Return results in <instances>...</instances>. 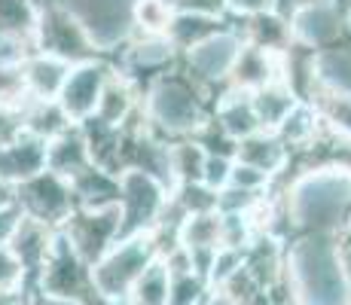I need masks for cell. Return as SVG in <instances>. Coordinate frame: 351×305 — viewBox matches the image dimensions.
<instances>
[{
    "instance_id": "cell-2",
    "label": "cell",
    "mask_w": 351,
    "mask_h": 305,
    "mask_svg": "<svg viewBox=\"0 0 351 305\" xmlns=\"http://www.w3.org/2000/svg\"><path fill=\"white\" fill-rule=\"evenodd\" d=\"M285 281L293 305H351L333 235H296L287 244Z\"/></svg>"
},
{
    "instance_id": "cell-44",
    "label": "cell",
    "mask_w": 351,
    "mask_h": 305,
    "mask_svg": "<svg viewBox=\"0 0 351 305\" xmlns=\"http://www.w3.org/2000/svg\"><path fill=\"white\" fill-rule=\"evenodd\" d=\"M19 223H22V211H19L16 202L0 205V244H10V239L19 229Z\"/></svg>"
},
{
    "instance_id": "cell-23",
    "label": "cell",
    "mask_w": 351,
    "mask_h": 305,
    "mask_svg": "<svg viewBox=\"0 0 351 305\" xmlns=\"http://www.w3.org/2000/svg\"><path fill=\"white\" fill-rule=\"evenodd\" d=\"M251 104H254L256 122H260V132H275L287 119V113L300 104V98L278 80V83H269L263 89L251 92Z\"/></svg>"
},
{
    "instance_id": "cell-28",
    "label": "cell",
    "mask_w": 351,
    "mask_h": 305,
    "mask_svg": "<svg viewBox=\"0 0 351 305\" xmlns=\"http://www.w3.org/2000/svg\"><path fill=\"white\" fill-rule=\"evenodd\" d=\"M205 162H208L205 150H202L193 138L171 141V144H168V180H171V186H180V183H202Z\"/></svg>"
},
{
    "instance_id": "cell-25",
    "label": "cell",
    "mask_w": 351,
    "mask_h": 305,
    "mask_svg": "<svg viewBox=\"0 0 351 305\" xmlns=\"http://www.w3.org/2000/svg\"><path fill=\"white\" fill-rule=\"evenodd\" d=\"M321 128L324 125H321L318 110H315L312 104H306V101H300V104L287 113V119L275 128V134H278L281 144H285L290 150V156H293V153H302L306 147H312L315 138L321 134Z\"/></svg>"
},
{
    "instance_id": "cell-3",
    "label": "cell",
    "mask_w": 351,
    "mask_h": 305,
    "mask_svg": "<svg viewBox=\"0 0 351 305\" xmlns=\"http://www.w3.org/2000/svg\"><path fill=\"white\" fill-rule=\"evenodd\" d=\"M214 98L202 86H195L184 73V67L162 73L141 95V113H144L150 132L162 141L193 138L208 119H211Z\"/></svg>"
},
{
    "instance_id": "cell-31",
    "label": "cell",
    "mask_w": 351,
    "mask_h": 305,
    "mask_svg": "<svg viewBox=\"0 0 351 305\" xmlns=\"http://www.w3.org/2000/svg\"><path fill=\"white\" fill-rule=\"evenodd\" d=\"M171 19H174L171 0H134L132 3V34L165 37Z\"/></svg>"
},
{
    "instance_id": "cell-12",
    "label": "cell",
    "mask_w": 351,
    "mask_h": 305,
    "mask_svg": "<svg viewBox=\"0 0 351 305\" xmlns=\"http://www.w3.org/2000/svg\"><path fill=\"white\" fill-rule=\"evenodd\" d=\"M113 73V61L110 58H92L83 64H73L71 73L64 80V89L58 95V107L64 110V117L80 125V122L95 117L98 98L104 92L107 77Z\"/></svg>"
},
{
    "instance_id": "cell-11",
    "label": "cell",
    "mask_w": 351,
    "mask_h": 305,
    "mask_svg": "<svg viewBox=\"0 0 351 305\" xmlns=\"http://www.w3.org/2000/svg\"><path fill=\"white\" fill-rule=\"evenodd\" d=\"M290 37L296 46H306L312 52L336 49L348 40L346 3L342 0H315L302 12L290 19Z\"/></svg>"
},
{
    "instance_id": "cell-14",
    "label": "cell",
    "mask_w": 351,
    "mask_h": 305,
    "mask_svg": "<svg viewBox=\"0 0 351 305\" xmlns=\"http://www.w3.org/2000/svg\"><path fill=\"white\" fill-rule=\"evenodd\" d=\"M281 67H285V52H266V49L241 43V52L235 58L232 73H229V89L251 95L269 83H278Z\"/></svg>"
},
{
    "instance_id": "cell-37",
    "label": "cell",
    "mask_w": 351,
    "mask_h": 305,
    "mask_svg": "<svg viewBox=\"0 0 351 305\" xmlns=\"http://www.w3.org/2000/svg\"><path fill=\"white\" fill-rule=\"evenodd\" d=\"M241 263H245V250L217 247L214 263H211V272H208V284H211V290H217L223 281H229V278L241 269Z\"/></svg>"
},
{
    "instance_id": "cell-6",
    "label": "cell",
    "mask_w": 351,
    "mask_h": 305,
    "mask_svg": "<svg viewBox=\"0 0 351 305\" xmlns=\"http://www.w3.org/2000/svg\"><path fill=\"white\" fill-rule=\"evenodd\" d=\"M171 186L147 171L119 174V239L150 235L165 214Z\"/></svg>"
},
{
    "instance_id": "cell-49",
    "label": "cell",
    "mask_w": 351,
    "mask_h": 305,
    "mask_svg": "<svg viewBox=\"0 0 351 305\" xmlns=\"http://www.w3.org/2000/svg\"><path fill=\"white\" fill-rule=\"evenodd\" d=\"M346 3V22H348V40H351V0H342Z\"/></svg>"
},
{
    "instance_id": "cell-19",
    "label": "cell",
    "mask_w": 351,
    "mask_h": 305,
    "mask_svg": "<svg viewBox=\"0 0 351 305\" xmlns=\"http://www.w3.org/2000/svg\"><path fill=\"white\" fill-rule=\"evenodd\" d=\"M22 73L31 101H58L67 73H71V64H64L62 58L46 56V52H31L22 61Z\"/></svg>"
},
{
    "instance_id": "cell-50",
    "label": "cell",
    "mask_w": 351,
    "mask_h": 305,
    "mask_svg": "<svg viewBox=\"0 0 351 305\" xmlns=\"http://www.w3.org/2000/svg\"><path fill=\"white\" fill-rule=\"evenodd\" d=\"M208 305H223V302H220V300H217V296H214V293H211V300H208Z\"/></svg>"
},
{
    "instance_id": "cell-10",
    "label": "cell",
    "mask_w": 351,
    "mask_h": 305,
    "mask_svg": "<svg viewBox=\"0 0 351 305\" xmlns=\"http://www.w3.org/2000/svg\"><path fill=\"white\" fill-rule=\"evenodd\" d=\"M12 199H16L19 211L25 217L46 223V226H52V229H62V223L77 211L71 183L52 171H43V174H37V178L19 183Z\"/></svg>"
},
{
    "instance_id": "cell-16",
    "label": "cell",
    "mask_w": 351,
    "mask_h": 305,
    "mask_svg": "<svg viewBox=\"0 0 351 305\" xmlns=\"http://www.w3.org/2000/svg\"><path fill=\"white\" fill-rule=\"evenodd\" d=\"M235 162L247 168H256L260 174H266L269 180L281 178L290 165V150L281 144V138L275 132H256L251 138L239 141L235 147Z\"/></svg>"
},
{
    "instance_id": "cell-32",
    "label": "cell",
    "mask_w": 351,
    "mask_h": 305,
    "mask_svg": "<svg viewBox=\"0 0 351 305\" xmlns=\"http://www.w3.org/2000/svg\"><path fill=\"white\" fill-rule=\"evenodd\" d=\"M168 284H171V278H168L165 266L156 260L138 278V284L132 287L125 305H168Z\"/></svg>"
},
{
    "instance_id": "cell-41",
    "label": "cell",
    "mask_w": 351,
    "mask_h": 305,
    "mask_svg": "<svg viewBox=\"0 0 351 305\" xmlns=\"http://www.w3.org/2000/svg\"><path fill=\"white\" fill-rule=\"evenodd\" d=\"M232 162L235 159H220V156H208L205 162V174H202V183L205 186H211L214 193H220V189L229 183V171H232Z\"/></svg>"
},
{
    "instance_id": "cell-38",
    "label": "cell",
    "mask_w": 351,
    "mask_h": 305,
    "mask_svg": "<svg viewBox=\"0 0 351 305\" xmlns=\"http://www.w3.org/2000/svg\"><path fill=\"white\" fill-rule=\"evenodd\" d=\"M25 269L6 244H0V293H22Z\"/></svg>"
},
{
    "instance_id": "cell-29",
    "label": "cell",
    "mask_w": 351,
    "mask_h": 305,
    "mask_svg": "<svg viewBox=\"0 0 351 305\" xmlns=\"http://www.w3.org/2000/svg\"><path fill=\"white\" fill-rule=\"evenodd\" d=\"M178 244L193 250H217L220 247V211L211 214H193L180 223Z\"/></svg>"
},
{
    "instance_id": "cell-9",
    "label": "cell",
    "mask_w": 351,
    "mask_h": 305,
    "mask_svg": "<svg viewBox=\"0 0 351 305\" xmlns=\"http://www.w3.org/2000/svg\"><path fill=\"white\" fill-rule=\"evenodd\" d=\"M40 293L58 296V300L77 302V305H92L98 300L95 287H92V269L77 256V250L71 247L62 232L56 235L52 254L46 260L43 272H40Z\"/></svg>"
},
{
    "instance_id": "cell-21",
    "label": "cell",
    "mask_w": 351,
    "mask_h": 305,
    "mask_svg": "<svg viewBox=\"0 0 351 305\" xmlns=\"http://www.w3.org/2000/svg\"><path fill=\"white\" fill-rule=\"evenodd\" d=\"M239 31L241 43L256 46V49L266 52H287L293 46V37H290V22H285L275 12H260V16L241 19L239 25H232Z\"/></svg>"
},
{
    "instance_id": "cell-24",
    "label": "cell",
    "mask_w": 351,
    "mask_h": 305,
    "mask_svg": "<svg viewBox=\"0 0 351 305\" xmlns=\"http://www.w3.org/2000/svg\"><path fill=\"white\" fill-rule=\"evenodd\" d=\"M19 119H22V132L46 141V144L56 141L58 134H64L67 128H73V122L64 117L58 101H28L19 113Z\"/></svg>"
},
{
    "instance_id": "cell-33",
    "label": "cell",
    "mask_w": 351,
    "mask_h": 305,
    "mask_svg": "<svg viewBox=\"0 0 351 305\" xmlns=\"http://www.w3.org/2000/svg\"><path fill=\"white\" fill-rule=\"evenodd\" d=\"M171 202L184 217L217 211V193L211 186H205V183H180V186H171Z\"/></svg>"
},
{
    "instance_id": "cell-1",
    "label": "cell",
    "mask_w": 351,
    "mask_h": 305,
    "mask_svg": "<svg viewBox=\"0 0 351 305\" xmlns=\"http://www.w3.org/2000/svg\"><path fill=\"white\" fill-rule=\"evenodd\" d=\"M285 202L296 235H333L351 223V174L339 168L300 171L275 195Z\"/></svg>"
},
{
    "instance_id": "cell-36",
    "label": "cell",
    "mask_w": 351,
    "mask_h": 305,
    "mask_svg": "<svg viewBox=\"0 0 351 305\" xmlns=\"http://www.w3.org/2000/svg\"><path fill=\"white\" fill-rule=\"evenodd\" d=\"M193 141L205 150V156H220V159H235V141L229 138V134L223 132V128L217 125L214 119H208L205 125L199 128V132L193 134Z\"/></svg>"
},
{
    "instance_id": "cell-34",
    "label": "cell",
    "mask_w": 351,
    "mask_h": 305,
    "mask_svg": "<svg viewBox=\"0 0 351 305\" xmlns=\"http://www.w3.org/2000/svg\"><path fill=\"white\" fill-rule=\"evenodd\" d=\"M28 89H25V73L22 64H6L0 61V110L22 113V107L28 104Z\"/></svg>"
},
{
    "instance_id": "cell-40",
    "label": "cell",
    "mask_w": 351,
    "mask_h": 305,
    "mask_svg": "<svg viewBox=\"0 0 351 305\" xmlns=\"http://www.w3.org/2000/svg\"><path fill=\"white\" fill-rule=\"evenodd\" d=\"M226 186H239V189H247V193H269L272 180L266 174H260L256 168H247L241 162H232V171H229V183Z\"/></svg>"
},
{
    "instance_id": "cell-26",
    "label": "cell",
    "mask_w": 351,
    "mask_h": 305,
    "mask_svg": "<svg viewBox=\"0 0 351 305\" xmlns=\"http://www.w3.org/2000/svg\"><path fill=\"white\" fill-rule=\"evenodd\" d=\"M312 107L318 110L321 125L327 128L330 134H336V138L351 144V95L348 92L321 86L312 98Z\"/></svg>"
},
{
    "instance_id": "cell-35",
    "label": "cell",
    "mask_w": 351,
    "mask_h": 305,
    "mask_svg": "<svg viewBox=\"0 0 351 305\" xmlns=\"http://www.w3.org/2000/svg\"><path fill=\"white\" fill-rule=\"evenodd\" d=\"M208 300H211V284L195 272L174 275L168 284V305H208Z\"/></svg>"
},
{
    "instance_id": "cell-8",
    "label": "cell",
    "mask_w": 351,
    "mask_h": 305,
    "mask_svg": "<svg viewBox=\"0 0 351 305\" xmlns=\"http://www.w3.org/2000/svg\"><path fill=\"white\" fill-rule=\"evenodd\" d=\"M62 239L77 250L86 266H95L101 256L119 241V205L113 208H77L62 223Z\"/></svg>"
},
{
    "instance_id": "cell-43",
    "label": "cell",
    "mask_w": 351,
    "mask_h": 305,
    "mask_svg": "<svg viewBox=\"0 0 351 305\" xmlns=\"http://www.w3.org/2000/svg\"><path fill=\"white\" fill-rule=\"evenodd\" d=\"M333 244H336L339 266H342V272H346V281H348V287H351V223H346L339 232H333Z\"/></svg>"
},
{
    "instance_id": "cell-15",
    "label": "cell",
    "mask_w": 351,
    "mask_h": 305,
    "mask_svg": "<svg viewBox=\"0 0 351 305\" xmlns=\"http://www.w3.org/2000/svg\"><path fill=\"white\" fill-rule=\"evenodd\" d=\"M138 110H141V89L123 71L113 67V73L104 83V92H101V98H98L95 119L110 128H125L128 122L138 117Z\"/></svg>"
},
{
    "instance_id": "cell-39",
    "label": "cell",
    "mask_w": 351,
    "mask_h": 305,
    "mask_svg": "<svg viewBox=\"0 0 351 305\" xmlns=\"http://www.w3.org/2000/svg\"><path fill=\"white\" fill-rule=\"evenodd\" d=\"M174 12H190V16L229 22V0H171Z\"/></svg>"
},
{
    "instance_id": "cell-47",
    "label": "cell",
    "mask_w": 351,
    "mask_h": 305,
    "mask_svg": "<svg viewBox=\"0 0 351 305\" xmlns=\"http://www.w3.org/2000/svg\"><path fill=\"white\" fill-rule=\"evenodd\" d=\"M12 195H16V189H12L10 183H3V180H0V205H10V202H16V199H12Z\"/></svg>"
},
{
    "instance_id": "cell-5",
    "label": "cell",
    "mask_w": 351,
    "mask_h": 305,
    "mask_svg": "<svg viewBox=\"0 0 351 305\" xmlns=\"http://www.w3.org/2000/svg\"><path fill=\"white\" fill-rule=\"evenodd\" d=\"M159 260L153 235H128L119 239L104 256L92 266V287L101 300L125 302L138 278Z\"/></svg>"
},
{
    "instance_id": "cell-46",
    "label": "cell",
    "mask_w": 351,
    "mask_h": 305,
    "mask_svg": "<svg viewBox=\"0 0 351 305\" xmlns=\"http://www.w3.org/2000/svg\"><path fill=\"white\" fill-rule=\"evenodd\" d=\"M28 305H77V302H67V300H58V296H46V293H34Z\"/></svg>"
},
{
    "instance_id": "cell-18",
    "label": "cell",
    "mask_w": 351,
    "mask_h": 305,
    "mask_svg": "<svg viewBox=\"0 0 351 305\" xmlns=\"http://www.w3.org/2000/svg\"><path fill=\"white\" fill-rule=\"evenodd\" d=\"M211 119L217 122L220 128H223V132L235 141V144L260 132V122H256L251 95H247V92H239V89H229V86L217 95V98H214V104H211Z\"/></svg>"
},
{
    "instance_id": "cell-42",
    "label": "cell",
    "mask_w": 351,
    "mask_h": 305,
    "mask_svg": "<svg viewBox=\"0 0 351 305\" xmlns=\"http://www.w3.org/2000/svg\"><path fill=\"white\" fill-rule=\"evenodd\" d=\"M275 0H229V19H251L260 12H272Z\"/></svg>"
},
{
    "instance_id": "cell-27",
    "label": "cell",
    "mask_w": 351,
    "mask_h": 305,
    "mask_svg": "<svg viewBox=\"0 0 351 305\" xmlns=\"http://www.w3.org/2000/svg\"><path fill=\"white\" fill-rule=\"evenodd\" d=\"M223 28H229V22H214V19L190 16V12H174L171 25H168V31H165V40L178 49V56H184L193 46L205 43L208 37H214V34Z\"/></svg>"
},
{
    "instance_id": "cell-45",
    "label": "cell",
    "mask_w": 351,
    "mask_h": 305,
    "mask_svg": "<svg viewBox=\"0 0 351 305\" xmlns=\"http://www.w3.org/2000/svg\"><path fill=\"white\" fill-rule=\"evenodd\" d=\"M312 3H315V0H275L272 12H275V16H281L285 22H290L296 12H302L306 6H312Z\"/></svg>"
},
{
    "instance_id": "cell-7",
    "label": "cell",
    "mask_w": 351,
    "mask_h": 305,
    "mask_svg": "<svg viewBox=\"0 0 351 305\" xmlns=\"http://www.w3.org/2000/svg\"><path fill=\"white\" fill-rule=\"evenodd\" d=\"M239 52H241V37L229 25V28L214 34V37H208L205 43L184 52L180 56V67H184V73L195 86H202L211 98H217L229 86V73H232Z\"/></svg>"
},
{
    "instance_id": "cell-48",
    "label": "cell",
    "mask_w": 351,
    "mask_h": 305,
    "mask_svg": "<svg viewBox=\"0 0 351 305\" xmlns=\"http://www.w3.org/2000/svg\"><path fill=\"white\" fill-rule=\"evenodd\" d=\"M0 305H28L22 293H0Z\"/></svg>"
},
{
    "instance_id": "cell-20",
    "label": "cell",
    "mask_w": 351,
    "mask_h": 305,
    "mask_svg": "<svg viewBox=\"0 0 351 305\" xmlns=\"http://www.w3.org/2000/svg\"><path fill=\"white\" fill-rule=\"evenodd\" d=\"M92 165V156H89V147L83 141V132L77 125L67 128L64 134H58L56 141L46 144V171L58 174L64 180H73L80 171Z\"/></svg>"
},
{
    "instance_id": "cell-17",
    "label": "cell",
    "mask_w": 351,
    "mask_h": 305,
    "mask_svg": "<svg viewBox=\"0 0 351 305\" xmlns=\"http://www.w3.org/2000/svg\"><path fill=\"white\" fill-rule=\"evenodd\" d=\"M285 260H287V244L275 235H254V241L245 247V272L256 281L260 290H269L285 278Z\"/></svg>"
},
{
    "instance_id": "cell-30",
    "label": "cell",
    "mask_w": 351,
    "mask_h": 305,
    "mask_svg": "<svg viewBox=\"0 0 351 305\" xmlns=\"http://www.w3.org/2000/svg\"><path fill=\"white\" fill-rule=\"evenodd\" d=\"M34 25H37L34 0H0V37L34 46Z\"/></svg>"
},
{
    "instance_id": "cell-22",
    "label": "cell",
    "mask_w": 351,
    "mask_h": 305,
    "mask_svg": "<svg viewBox=\"0 0 351 305\" xmlns=\"http://www.w3.org/2000/svg\"><path fill=\"white\" fill-rule=\"evenodd\" d=\"M67 183L77 208H113L119 202V174H110L98 165H89Z\"/></svg>"
},
{
    "instance_id": "cell-13",
    "label": "cell",
    "mask_w": 351,
    "mask_h": 305,
    "mask_svg": "<svg viewBox=\"0 0 351 305\" xmlns=\"http://www.w3.org/2000/svg\"><path fill=\"white\" fill-rule=\"evenodd\" d=\"M43 171H46V141L34 138L28 132H19L10 144L0 147V180L10 183L12 189Z\"/></svg>"
},
{
    "instance_id": "cell-4",
    "label": "cell",
    "mask_w": 351,
    "mask_h": 305,
    "mask_svg": "<svg viewBox=\"0 0 351 305\" xmlns=\"http://www.w3.org/2000/svg\"><path fill=\"white\" fill-rule=\"evenodd\" d=\"M37 25H34V52H46L62 58L64 64H83L92 58H104L83 19L64 0H34Z\"/></svg>"
}]
</instances>
